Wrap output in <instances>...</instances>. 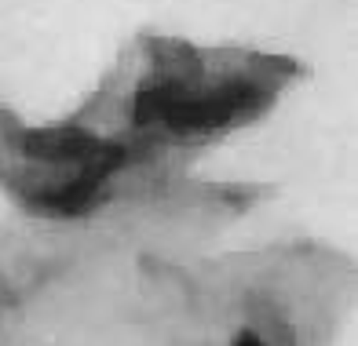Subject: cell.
Listing matches in <instances>:
<instances>
[{"instance_id":"1","label":"cell","mask_w":358,"mask_h":346,"mask_svg":"<svg viewBox=\"0 0 358 346\" xmlns=\"http://www.w3.org/2000/svg\"><path fill=\"white\" fill-rule=\"evenodd\" d=\"M231 346H264V343H259V336H252L249 328H245V332H238V336H234Z\"/></svg>"}]
</instances>
